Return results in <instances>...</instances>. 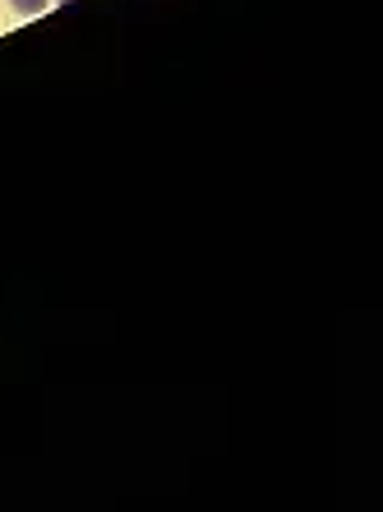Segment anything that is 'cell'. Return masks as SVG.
<instances>
[{
	"label": "cell",
	"instance_id": "1",
	"mask_svg": "<svg viewBox=\"0 0 383 512\" xmlns=\"http://www.w3.org/2000/svg\"><path fill=\"white\" fill-rule=\"evenodd\" d=\"M14 10H19V14H37V10H47V0H14Z\"/></svg>",
	"mask_w": 383,
	"mask_h": 512
}]
</instances>
